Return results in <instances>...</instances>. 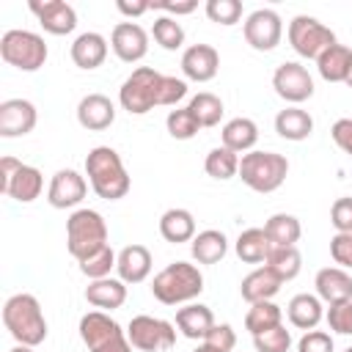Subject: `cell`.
Segmentation results:
<instances>
[{
	"mask_svg": "<svg viewBox=\"0 0 352 352\" xmlns=\"http://www.w3.org/2000/svg\"><path fill=\"white\" fill-rule=\"evenodd\" d=\"M220 55L212 44H190L182 52V72L192 82H209L217 77Z\"/></svg>",
	"mask_w": 352,
	"mask_h": 352,
	"instance_id": "cell-17",
	"label": "cell"
},
{
	"mask_svg": "<svg viewBox=\"0 0 352 352\" xmlns=\"http://www.w3.org/2000/svg\"><path fill=\"white\" fill-rule=\"evenodd\" d=\"M116 272L124 283H143L151 275V250L138 242L121 248L116 258Z\"/></svg>",
	"mask_w": 352,
	"mask_h": 352,
	"instance_id": "cell-21",
	"label": "cell"
},
{
	"mask_svg": "<svg viewBox=\"0 0 352 352\" xmlns=\"http://www.w3.org/2000/svg\"><path fill=\"white\" fill-rule=\"evenodd\" d=\"M187 96V82L182 77L173 74H162V88H160V104L162 107H173L176 102H182Z\"/></svg>",
	"mask_w": 352,
	"mask_h": 352,
	"instance_id": "cell-45",
	"label": "cell"
},
{
	"mask_svg": "<svg viewBox=\"0 0 352 352\" xmlns=\"http://www.w3.org/2000/svg\"><path fill=\"white\" fill-rule=\"evenodd\" d=\"M204 292V275L198 264L190 261H173L165 270H160L151 280V294L162 305H187Z\"/></svg>",
	"mask_w": 352,
	"mask_h": 352,
	"instance_id": "cell-3",
	"label": "cell"
},
{
	"mask_svg": "<svg viewBox=\"0 0 352 352\" xmlns=\"http://www.w3.org/2000/svg\"><path fill=\"white\" fill-rule=\"evenodd\" d=\"M88 192V182L82 173H77L74 168H60L55 170V176L50 179L47 187V201L52 209H72L77 204H82Z\"/></svg>",
	"mask_w": 352,
	"mask_h": 352,
	"instance_id": "cell-13",
	"label": "cell"
},
{
	"mask_svg": "<svg viewBox=\"0 0 352 352\" xmlns=\"http://www.w3.org/2000/svg\"><path fill=\"white\" fill-rule=\"evenodd\" d=\"M316 297L327 305H338L352 300V275L341 267H322L314 278Z\"/></svg>",
	"mask_w": 352,
	"mask_h": 352,
	"instance_id": "cell-18",
	"label": "cell"
},
{
	"mask_svg": "<svg viewBox=\"0 0 352 352\" xmlns=\"http://www.w3.org/2000/svg\"><path fill=\"white\" fill-rule=\"evenodd\" d=\"M206 16L223 28H231L242 19V3L239 0H206L204 6Z\"/></svg>",
	"mask_w": 352,
	"mask_h": 352,
	"instance_id": "cell-41",
	"label": "cell"
},
{
	"mask_svg": "<svg viewBox=\"0 0 352 352\" xmlns=\"http://www.w3.org/2000/svg\"><path fill=\"white\" fill-rule=\"evenodd\" d=\"M107 245V223L96 209H77L66 220V248L69 253L82 261L85 256L96 253Z\"/></svg>",
	"mask_w": 352,
	"mask_h": 352,
	"instance_id": "cell-5",
	"label": "cell"
},
{
	"mask_svg": "<svg viewBox=\"0 0 352 352\" xmlns=\"http://www.w3.org/2000/svg\"><path fill=\"white\" fill-rule=\"evenodd\" d=\"M28 8L36 14L38 25L52 36H66L77 28V11L63 0H30Z\"/></svg>",
	"mask_w": 352,
	"mask_h": 352,
	"instance_id": "cell-15",
	"label": "cell"
},
{
	"mask_svg": "<svg viewBox=\"0 0 352 352\" xmlns=\"http://www.w3.org/2000/svg\"><path fill=\"white\" fill-rule=\"evenodd\" d=\"M280 286H283V280L267 267V264H258L256 270H250L245 278H242V283H239V294H242V300L245 302H261V300H272L278 292H280Z\"/></svg>",
	"mask_w": 352,
	"mask_h": 352,
	"instance_id": "cell-22",
	"label": "cell"
},
{
	"mask_svg": "<svg viewBox=\"0 0 352 352\" xmlns=\"http://www.w3.org/2000/svg\"><path fill=\"white\" fill-rule=\"evenodd\" d=\"M324 319H327V324H330L333 333L352 336V300L338 302V305H327Z\"/></svg>",
	"mask_w": 352,
	"mask_h": 352,
	"instance_id": "cell-43",
	"label": "cell"
},
{
	"mask_svg": "<svg viewBox=\"0 0 352 352\" xmlns=\"http://www.w3.org/2000/svg\"><path fill=\"white\" fill-rule=\"evenodd\" d=\"M204 170L217 182H228L239 176V154L226 146H214L204 160Z\"/></svg>",
	"mask_w": 352,
	"mask_h": 352,
	"instance_id": "cell-35",
	"label": "cell"
},
{
	"mask_svg": "<svg viewBox=\"0 0 352 352\" xmlns=\"http://www.w3.org/2000/svg\"><path fill=\"white\" fill-rule=\"evenodd\" d=\"M41 190H44V176H41V170L22 162L19 170L11 176V182H8V187H6V195L14 198V201H19V204H33V201L41 195Z\"/></svg>",
	"mask_w": 352,
	"mask_h": 352,
	"instance_id": "cell-29",
	"label": "cell"
},
{
	"mask_svg": "<svg viewBox=\"0 0 352 352\" xmlns=\"http://www.w3.org/2000/svg\"><path fill=\"white\" fill-rule=\"evenodd\" d=\"M190 253H192V261H198V264H217L228 253V239L217 228L198 231L190 242Z\"/></svg>",
	"mask_w": 352,
	"mask_h": 352,
	"instance_id": "cell-31",
	"label": "cell"
},
{
	"mask_svg": "<svg viewBox=\"0 0 352 352\" xmlns=\"http://www.w3.org/2000/svg\"><path fill=\"white\" fill-rule=\"evenodd\" d=\"M192 352H223V349H217V346H212V344H206V341H201Z\"/></svg>",
	"mask_w": 352,
	"mask_h": 352,
	"instance_id": "cell-53",
	"label": "cell"
},
{
	"mask_svg": "<svg viewBox=\"0 0 352 352\" xmlns=\"http://www.w3.org/2000/svg\"><path fill=\"white\" fill-rule=\"evenodd\" d=\"M19 160H14V157H3L0 160V190L6 192V187H8V182H11V176L19 170Z\"/></svg>",
	"mask_w": 352,
	"mask_h": 352,
	"instance_id": "cell-51",
	"label": "cell"
},
{
	"mask_svg": "<svg viewBox=\"0 0 352 352\" xmlns=\"http://www.w3.org/2000/svg\"><path fill=\"white\" fill-rule=\"evenodd\" d=\"M176 327H179V333L184 336V338H192V341H204L206 338V333L217 324L214 322V314H212V308L209 305H204V302H187V305H182L179 311H176V322H173Z\"/></svg>",
	"mask_w": 352,
	"mask_h": 352,
	"instance_id": "cell-23",
	"label": "cell"
},
{
	"mask_svg": "<svg viewBox=\"0 0 352 352\" xmlns=\"http://www.w3.org/2000/svg\"><path fill=\"white\" fill-rule=\"evenodd\" d=\"M349 66H352V50L346 44H333L327 47L319 58H316V69H319V77L327 80V82H346V74H349Z\"/></svg>",
	"mask_w": 352,
	"mask_h": 352,
	"instance_id": "cell-30",
	"label": "cell"
},
{
	"mask_svg": "<svg viewBox=\"0 0 352 352\" xmlns=\"http://www.w3.org/2000/svg\"><path fill=\"white\" fill-rule=\"evenodd\" d=\"M110 50L124 63H138L148 52V33L138 22H118L110 33Z\"/></svg>",
	"mask_w": 352,
	"mask_h": 352,
	"instance_id": "cell-14",
	"label": "cell"
},
{
	"mask_svg": "<svg viewBox=\"0 0 352 352\" xmlns=\"http://www.w3.org/2000/svg\"><path fill=\"white\" fill-rule=\"evenodd\" d=\"M344 352H352V346H346V349H344Z\"/></svg>",
	"mask_w": 352,
	"mask_h": 352,
	"instance_id": "cell-56",
	"label": "cell"
},
{
	"mask_svg": "<svg viewBox=\"0 0 352 352\" xmlns=\"http://www.w3.org/2000/svg\"><path fill=\"white\" fill-rule=\"evenodd\" d=\"M286 316H289V322H292L294 327H300V330H316V324L324 319V305H322V300H319L316 294L302 292V294H294V297L289 300Z\"/></svg>",
	"mask_w": 352,
	"mask_h": 352,
	"instance_id": "cell-26",
	"label": "cell"
},
{
	"mask_svg": "<svg viewBox=\"0 0 352 352\" xmlns=\"http://www.w3.org/2000/svg\"><path fill=\"white\" fill-rule=\"evenodd\" d=\"M289 176V160L278 151H248L239 157V179L253 192H275Z\"/></svg>",
	"mask_w": 352,
	"mask_h": 352,
	"instance_id": "cell-4",
	"label": "cell"
},
{
	"mask_svg": "<svg viewBox=\"0 0 352 352\" xmlns=\"http://www.w3.org/2000/svg\"><path fill=\"white\" fill-rule=\"evenodd\" d=\"M330 223L336 228V234H352V198H336L330 206Z\"/></svg>",
	"mask_w": 352,
	"mask_h": 352,
	"instance_id": "cell-44",
	"label": "cell"
},
{
	"mask_svg": "<svg viewBox=\"0 0 352 352\" xmlns=\"http://www.w3.org/2000/svg\"><path fill=\"white\" fill-rule=\"evenodd\" d=\"M190 110H192V116H195V121L201 124V129H209V126H217L220 124V118H223V99L220 96H214V94H209V91H201V94H195L192 99H190V104H187Z\"/></svg>",
	"mask_w": 352,
	"mask_h": 352,
	"instance_id": "cell-37",
	"label": "cell"
},
{
	"mask_svg": "<svg viewBox=\"0 0 352 352\" xmlns=\"http://www.w3.org/2000/svg\"><path fill=\"white\" fill-rule=\"evenodd\" d=\"M85 176L91 190L104 201H118L129 192L132 182L121 162V154L110 146H94L85 157Z\"/></svg>",
	"mask_w": 352,
	"mask_h": 352,
	"instance_id": "cell-1",
	"label": "cell"
},
{
	"mask_svg": "<svg viewBox=\"0 0 352 352\" xmlns=\"http://www.w3.org/2000/svg\"><path fill=\"white\" fill-rule=\"evenodd\" d=\"M126 338L138 352H168L176 344V324L160 316L138 314L126 324Z\"/></svg>",
	"mask_w": 352,
	"mask_h": 352,
	"instance_id": "cell-9",
	"label": "cell"
},
{
	"mask_svg": "<svg viewBox=\"0 0 352 352\" xmlns=\"http://www.w3.org/2000/svg\"><path fill=\"white\" fill-rule=\"evenodd\" d=\"M242 33H245V41L256 52H270L283 38V19L272 8H256L253 14H248V19L242 25Z\"/></svg>",
	"mask_w": 352,
	"mask_h": 352,
	"instance_id": "cell-11",
	"label": "cell"
},
{
	"mask_svg": "<svg viewBox=\"0 0 352 352\" xmlns=\"http://www.w3.org/2000/svg\"><path fill=\"white\" fill-rule=\"evenodd\" d=\"M330 256L341 270H352V234H333Z\"/></svg>",
	"mask_w": 352,
	"mask_h": 352,
	"instance_id": "cell-47",
	"label": "cell"
},
{
	"mask_svg": "<svg viewBox=\"0 0 352 352\" xmlns=\"http://www.w3.org/2000/svg\"><path fill=\"white\" fill-rule=\"evenodd\" d=\"M77 121L82 129L102 132L116 121V104L104 94H88L77 104Z\"/></svg>",
	"mask_w": 352,
	"mask_h": 352,
	"instance_id": "cell-20",
	"label": "cell"
},
{
	"mask_svg": "<svg viewBox=\"0 0 352 352\" xmlns=\"http://www.w3.org/2000/svg\"><path fill=\"white\" fill-rule=\"evenodd\" d=\"M206 344H212V346H217V349H223V352H231L234 346H236V333H234V327L231 324H214L209 333H206V338H204Z\"/></svg>",
	"mask_w": 352,
	"mask_h": 352,
	"instance_id": "cell-48",
	"label": "cell"
},
{
	"mask_svg": "<svg viewBox=\"0 0 352 352\" xmlns=\"http://www.w3.org/2000/svg\"><path fill=\"white\" fill-rule=\"evenodd\" d=\"M8 352H33V346H25V344H16V346H11Z\"/></svg>",
	"mask_w": 352,
	"mask_h": 352,
	"instance_id": "cell-54",
	"label": "cell"
},
{
	"mask_svg": "<svg viewBox=\"0 0 352 352\" xmlns=\"http://www.w3.org/2000/svg\"><path fill=\"white\" fill-rule=\"evenodd\" d=\"M165 129H168V135H170L173 140H190V138L198 135L201 124L195 121V116H192L190 107H176V110L168 113V118H165Z\"/></svg>",
	"mask_w": 352,
	"mask_h": 352,
	"instance_id": "cell-40",
	"label": "cell"
},
{
	"mask_svg": "<svg viewBox=\"0 0 352 352\" xmlns=\"http://www.w3.org/2000/svg\"><path fill=\"white\" fill-rule=\"evenodd\" d=\"M116 258H118V253L110 245H104V248H99L96 253L85 256L77 264H80V272L88 280H99V278H110V270H116Z\"/></svg>",
	"mask_w": 352,
	"mask_h": 352,
	"instance_id": "cell-38",
	"label": "cell"
},
{
	"mask_svg": "<svg viewBox=\"0 0 352 352\" xmlns=\"http://www.w3.org/2000/svg\"><path fill=\"white\" fill-rule=\"evenodd\" d=\"M80 338L88 352H132L126 330L107 311H88L80 319Z\"/></svg>",
	"mask_w": 352,
	"mask_h": 352,
	"instance_id": "cell-8",
	"label": "cell"
},
{
	"mask_svg": "<svg viewBox=\"0 0 352 352\" xmlns=\"http://www.w3.org/2000/svg\"><path fill=\"white\" fill-rule=\"evenodd\" d=\"M264 264L286 283V280H294V278L300 275V270H302V256H300L297 245H294V248H275V245H272V250H270V256H267Z\"/></svg>",
	"mask_w": 352,
	"mask_h": 352,
	"instance_id": "cell-36",
	"label": "cell"
},
{
	"mask_svg": "<svg viewBox=\"0 0 352 352\" xmlns=\"http://www.w3.org/2000/svg\"><path fill=\"white\" fill-rule=\"evenodd\" d=\"M330 138H333V143H336L344 154L352 157V118H338V121L330 126Z\"/></svg>",
	"mask_w": 352,
	"mask_h": 352,
	"instance_id": "cell-49",
	"label": "cell"
},
{
	"mask_svg": "<svg viewBox=\"0 0 352 352\" xmlns=\"http://www.w3.org/2000/svg\"><path fill=\"white\" fill-rule=\"evenodd\" d=\"M47 55L50 50L44 38L33 30L14 28V30H6L0 38V58L19 72H38L47 63Z\"/></svg>",
	"mask_w": 352,
	"mask_h": 352,
	"instance_id": "cell-6",
	"label": "cell"
},
{
	"mask_svg": "<svg viewBox=\"0 0 352 352\" xmlns=\"http://www.w3.org/2000/svg\"><path fill=\"white\" fill-rule=\"evenodd\" d=\"M116 8H118L124 16H140V14L151 11V3H146V0H140V3H126V0H118V3H116Z\"/></svg>",
	"mask_w": 352,
	"mask_h": 352,
	"instance_id": "cell-52",
	"label": "cell"
},
{
	"mask_svg": "<svg viewBox=\"0 0 352 352\" xmlns=\"http://www.w3.org/2000/svg\"><path fill=\"white\" fill-rule=\"evenodd\" d=\"M198 8L195 0H176V3H151V11H165V16H184V14H192Z\"/></svg>",
	"mask_w": 352,
	"mask_h": 352,
	"instance_id": "cell-50",
	"label": "cell"
},
{
	"mask_svg": "<svg viewBox=\"0 0 352 352\" xmlns=\"http://www.w3.org/2000/svg\"><path fill=\"white\" fill-rule=\"evenodd\" d=\"M160 234L165 242H173V245H182V242H192V236L198 234L195 231V217L190 209H182V206H173V209H165L162 217H160Z\"/></svg>",
	"mask_w": 352,
	"mask_h": 352,
	"instance_id": "cell-25",
	"label": "cell"
},
{
	"mask_svg": "<svg viewBox=\"0 0 352 352\" xmlns=\"http://www.w3.org/2000/svg\"><path fill=\"white\" fill-rule=\"evenodd\" d=\"M286 36H289L292 50L308 60H316L327 47L336 44V33L327 25H322L316 16H308V14H297L289 22Z\"/></svg>",
	"mask_w": 352,
	"mask_h": 352,
	"instance_id": "cell-10",
	"label": "cell"
},
{
	"mask_svg": "<svg viewBox=\"0 0 352 352\" xmlns=\"http://www.w3.org/2000/svg\"><path fill=\"white\" fill-rule=\"evenodd\" d=\"M264 231L270 236V242L275 248H294L302 236V226L294 214H286V212H278L272 214L267 223H264Z\"/></svg>",
	"mask_w": 352,
	"mask_h": 352,
	"instance_id": "cell-33",
	"label": "cell"
},
{
	"mask_svg": "<svg viewBox=\"0 0 352 352\" xmlns=\"http://www.w3.org/2000/svg\"><path fill=\"white\" fill-rule=\"evenodd\" d=\"M346 85L352 88V66H349V74H346Z\"/></svg>",
	"mask_w": 352,
	"mask_h": 352,
	"instance_id": "cell-55",
	"label": "cell"
},
{
	"mask_svg": "<svg viewBox=\"0 0 352 352\" xmlns=\"http://www.w3.org/2000/svg\"><path fill=\"white\" fill-rule=\"evenodd\" d=\"M275 132H278L283 140L300 143V140L311 138V132H314V118H311L308 110H302V107H297V104H289V107H283V110L275 116Z\"/></svg>",
	"mask_w": 352,
	"mask_h": 352,
	"instance_id": "cell-27",
	"label": "cell"
},
{
	"mask_svg": "<svg viewBox=\"0 0 352 352\" xmlns=\"http://www.w3.org/2000/svg\"><path fill=\"white\" fill-rule=\"evenodd\" d=\"M151 36H154V41H157L162 50H168V52L182 50V44H184V28L179 25V19L165 16V14L154 19V25H151Z\"/></svg>",
	"mask_w": 352,
	"mask_h": 352,
	"instance_id": "cell-39",
	"label": "cell"
},
{
	"mask_svg": "<svg viewBox=\"0 0 352 352\" xmlns=\"http://www.w3.org/2000/svg\"><path fill=\"white\" fill-rule=\"evenodd\" d=\"M272 88H275V94H278L283 102L300 104V102H305V99L314 96V77L308 74V69H305L302 63L286 60V63H280V66L275 69V74H272Z\"/></svg>",
	"mask_w": 352,
	"mask_h": 352,
	"instance_id": "cell-12",
	"label": "cell"
},
{
	"mask_svg": "<svg viewBox=\"0 0 352 352\" xmlns=\"http://www.w3.org/2000/svg\"><path fill=\"white\" fill-rule=\"evenodd\" d=\"M162 72L151 66H138L118 88V102L129 116H143L160 104Z\"/></svg>",
	"mask_w": 352,
	"mask_h": 352,
	"instance_id": "cell-7",
	"label": "cell"
},
{
	"mask_svg": "<svg viewBox=\"0 0 352 352\" xmlns=\"http://www.w3.org/2000/svg\"><path fill=\"white\" fill-rule=\"evenodd\" d=\"M36 121H38V113L30 99L0 102V135L3 138H22V135L33 132Z\"/></svg>",
	"mask_w": 352,
	"mask_h": 352,
	"instance_id": "cell-16",
	"label": "cell"
},
{
	"mask_svg": "<svg viewBox=\"0 0 352 352\" xmlns=\"http://www.w3.org/2000/svg\"><path fill=\"white\" fill-rule=\"evenodd\" d=\"M283 324V311L280 305H275L272 300H261V302H253L245 314V327L250 330V336H258L264 330H272Z\"/></svg>",
	"mask_w": 352,
	"mask_h": 352,
	"instance_id": "cell-34",
	"label": "cell"
},
{
	"mask_svg": "<svg viewBox=\"0 0 352 352\" xmlns=\"http://www.w3.org/2000/svg\"><path fill=\"white\" fill-rule=\"evenodd\" d=\"M3 324L14 336L16 344L38 346L47 338V319L38 305V300L28 292L11 294L3 305Z\"/></svg>",
	"mask_w": 352,
	"mask_h": 352,
	"instance_id": "cell-2",
	"label": "cell"
},
{
	"mask_svg": "<svg viewBox=\"0 0 352 352\" xmlns=\"http://www.w3.org/2000/svg\"><path fill=\"white\" fill-rule=\"evenodd\" d=\"M333 336L324 330H305V336L297 341V352H333Z\"/></svg>",
	"mask_w": 352,
	"mask_h": 352,
	"instance_id": "cell-46",
	"label": "cell"
},
{
	"mask_svg": "<svg viewBox=\"0 0 352 352\" xmlns=\"http://www.w3.org/2000/svg\"><path fill=\"white\" fill-rule=\"evenodd\" d=\"M234 250H236L239 261H245V264H264L270 250H272V242H270L264 228H245L236 236Z\"/></svg>",
	"mask_w": 352,
	"mask_h": 352,
	"instance_id": "cell-32",
	"label": "cell"
},
{
	"mask_svg": "<svg viewBox=\"0 0 352 352\" xmlns=\"http://www.w3.org/2000/svg\"><path fill=\"white\" fill-rule=\"evenodd\" d=\"M253 346H256V352H289L292 333L283 324H278L272 330H264V333L253 336Z\"/></svg>",
	"mask_w": 352,
	"mask_h": 352,
	"instance_id": "cell-42",
	"label": "cell"
},
{
	"mask_svg": "<svg viewBox=\"0 0 352 352\" xmlns=\"http://www.w3.org/2000/svg\"><path fill=\"white\" fill-rule=\"evenodd\" d=\"M220 138H223V146L236 151V154H248L253 151L256 140H258V126L253 118H245V116H236L231 121L223 124L220 129Z\"/></svg>",
	"mask_w": 352,
	"mask_h": 352,
	"instance_id": "cell-28",
	"label": "cell"
},
{
	"mask_svg": "<svg viewBox=\"0 0 352 352\" xmlns=\"http://www.w3.org/2000/svg\"><path fill=\"white\" fill-rule=\"evenodd\" d=\"M85 300L88 305L99 311H113L126 302V283L121 278H99L85 286Z\"/></svg>",
	"mask_w": 352,
	"mask_h": 352,
	"instance_id": "cell-24",
	"label": "cell"
},
{
	"mask_svg": "<svg viewBox=\"0 0 352 352\" xmlns=\"http://www.w3.org/2000/svg\"><path fill=\"white\" fill-rule=\"evenodd\" d=\"M107 50H110V44H107V38H104L102 33L85 30V33H80V36L72 41L69 55H72V60H74L77 69L91 72V69H99V66L104 63Z\"/></svg>",
	"mask_w": 352,
	"mask_h": 352,
	"instance_id": "cell-19",
	"label": "cell"
}]
</instances>
